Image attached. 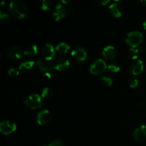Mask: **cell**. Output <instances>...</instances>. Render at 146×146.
<instances>
[{"mask_svg":"<svg viewBox=\"0 0 146 146\" xmlns=\"http://www.w3.org/2000/svg\"><path fill=\"white\" fill-rule=\"evenodd\" d=\"M9 9L11 15L17 19H24L27 17L28 13L27 6L24 1L15 0L10 2Z\"/></svg>","mask_w":146,"mask_h":146,"instance_id":"6da1fadb","label":"cell"},{"mask_svg":"<svg viewBox=\"0 0 146 146\" xmlns=\"http://www.w3.org/2000/svg\"><path fill=\"white\" fill-rule=\"evenodd\" d=\"M143 36L140 31H133L130 32L125 38L127 44L132 48H137L143 41Z\"/></svg>","mask_w":146,"mask_h":146,"instance_id":"7a4b0ae2","label":"cell"},{"mask_svg":"<svg viewBox=\"0 0 146 146\" xmlns=\"http://www.w3.org/2000/svg\"><path fill=\"white\" fill-rule=\"evenodd\" d=\"M24 104L32 110H37L43 106V101L41 97L38 94H32L24 100Z\"/></svg>","mask_w":146,"mask_h":146,"instance_id":"3957f363","label":"cell"},{"mask_svg":"<svg viewBox=\"0 0 146 146\" xmlns=\"http://www.w3.org/2000/svg\"><path fill=\"white\" fill-rule=\"evenodd\" d=\"M38 68L41 70L42 72L44 73L45 76L48 77V78H51L55 75L56 70L52 67V66H50L46 62L45 59H43L41 58H38L36 61Z\"/></svg>","mask_w":146,"mask_h":146,"instance_id":"277c9868","label":"cell"},{"mask_svg":"<svg viewBox=\"0 0 146 146\" xmlns=\"http://www.w3.org/2000/svg\"><path fill=\"white\" fill-rule=\"evenodd\" d=\"M69 11H72V9L62 5V4H57L53 11V18L56 21H60L65 18L71 12Z\"/></svg>","mask_w":146,"mask_h":146,"instance_id":"5b68a950","label":"cell"},{"mask_svg":"<svg viewBox=\"0 0 146 146\" xmlns=\"http://www.w3.org/2000/svg\"><path fill=\"white\" fill-rule=\"evenodd\" d=\"M51 66L55 70L64 71L68 69L70 66V62L67 58L64 56H58L53 60Z\"/></svg>","mask_w":146,"mask_h":146,"instance_id":"8992f818","label":"cell"},{"mask_svg":"<svg viewBox=\"0 0 146 146\" xmlns=\"http://www.w3.org/2000/svg\"><path fill=\"white\" fill-rule=\"evenodd\" d=\"M108 68L105 61L103 59H97L92 63L90 66V72L94 75H98V74H102Z\"/></svg>","mask_w":146,"mask_h":146,"instance_id":"52a82bcc","label":"cell"},{"mask_svg":"<svg viewBox=\"0 0 146 146\" xmlns=\"http://www.w3.org/2000/svg\"><path fill=\"white\" fill-rule=\"evenodd\" d=\"M71 56L76 61L79 63H84L87 58L86 51L81 46H76L71 51Z\"/></svg>","mask_w":146,"mask_h":146,"instance_id":"ba28073f","label":"cell"},{"mask_svg":"<svg viewBox=\"0 0 146 146\" xmlns=\"http://www.w3.org/2000/svg\"><path fill=\"white\" fill-rule=\"evenodd\" d=\"M17 130V125L10 121H3L0 123V131L4 135H9Z\"/></svg>","mask_w":146,"mask_h":146,"instance_id":"9c48e42d","label":"cell"},{"mask_svg":"<svg viewBox=\"0 0 146 146\" xmlns=\"http://www.w3.org/2000/svg\"><path fill=\"white\" fill-rule=\"evenodd\" d=\"M23 51L21 48L17 46H12L8 48L7 50V56L9 58L13 60L19 59L22 57Z\"/></svg>","mask_w":146,"mask_h":146,"instance_id":"30bf717a","label":"cell"},{"mask_svg":"<svg viewBox=\"0 0 146 146\" xmlns=\"http://www.w3.org/2000/svg\"><path fill=\"white\" fill-rule=\"evenodd\" d=\"M41 54L46 61H50L55 56V49L51 44H46L42 47Z\"/></svg>","mask_w":146,"mask_h":146,"instance_id":"8fae6325","label":"cell"},{"mask_svg":"<svg viewBox=\"0 0 146 146\" xmlns=\"http://www.w3.org/2000/svg\"><path fill=\"white\" fill-rule=\"evenodd\" d=\"M143 62L141 60L137 59L133 61L132 64L130 66V72L134 76L139 75L143 71Z\"/></svg>","mask_w":146,"mask_h":146,"instance_id":"7c38bea8","label":"cell"},{"mask_svg":"<svg viewBox=\"0 0 146 146\" xmlns=\"http://www.w3.org/2000/svg\"><path fill=\"white\" fill-rule=\"evenodd\" d=\"M51 115L48 110H43L40 111L36 116V121L39 125H45L49 121Z\"/></svg>","mask_w":146,"mask_h":146,"instance_id":"4fadbf2b","label":"cell"},{"mask_svg":"<svg viewBox=\"0 0 146 146\" xmlns=\"http://www.w3.org/2000/svg\"><path fill=\"white\" fill-rule=\"evenodd\" d=\"M133 138L137 141H143L146 139V126L143 125L137 128L133 132Z\"/></svg>","mask_w":146,"mask_h":146,"instance_id":"5bb4252c","label":"cell"},{"mask_svg":"<svg viewBox=\"0 0 146 146\" xmlns=\"http://www.w3.org/2000/svg\"><path fill=\"white\" fill-rule=\"evenodd\" d=\"M103 56L108 61H112L116 57L115 48L112 46H107L103 50Z\"/></svg>","mask_w":146,"mask_h":146,"instance_id":"9a60e30c","label":"cell"},{"mask_svg":"<svg viewBox=\"0 0 146 146\" xmlns=\"http://www.w3.org/2000/svg\"><path fill=\"white\" fill-rule=\"evenodd\" d=\"M145 53V49L144 47L141 48H131L128 51V56L130 58H133L134 60H137V58L139 57V56L143 55Z\"/></svg>","mask_w":146,"mask_h":146,"instance_id":"2e32d148","label":"cell"},{"mask_svg":"<svg viewBox=\"0 0 146 146\" xmlns=\"http://www.w3.org/2000/svg\"><path fill=\"white\" fill-rule=\"evenodd\" d=\"M109 9L113 17L118 18L122 15V8L117 2L113 3L109 7Z\"/></svg>","mask_w":146,"mask_h":146,"instance_id":"e0dca14e","label":"cell"},{"mask_svg":"<svg viewBox=\"0 0 146 146\" xmlns=\"http://www.w3.org/2000/svg\"><path fill=\"white\" fill-rule=\"evenodd\" d=\"M34 61H27L21 63L20 64L19 69L22 72H29L33 69L34 66Z\"/></svg>","mask_w":146,"mask_h":146,"instance_id":"ac0fdd59","label":"cell"},{"mask_svg":"<svg viewBox=\"0 0 146 146\" xmlns=\"http://www.w3.org/2000/svg\"><path fill=\"white\" fill-rule=\"evenodd\" d=\"M38 48L35 44H31L26 47L24 51V55L27 57H32L37 54Z\"/></svg>","mask_w":146,"mask_h":146,"instance_id":"d6986e66","label":"cell"},{"mask_svg":"<svg viewBox=\"0 0 146 146\" xmlns=\"http://www.w3.org/2000/svg\"><path fill=\"white\" fill-rule=\"evenodd\" d=\"M69 48L70 47L68 44H67L65 42H61L57 45L56 49L60 54H66L68 50H69Z\"/></svg>","mask_w":146,"mask_h":146,"instance_id":"ffe728a7","label":"cell"},{"mask_svg":"<svg viewBox=\"0 0 146 146\" xmlns=\"http://www.w3.org/2000/svg\"><path fill=\"white\" fill-rule=\"evenodd\" d=\"M40 8L44 11H46V10H49L51 8L52 6V2L49 0H41L38 2Z\"/></svg>","mask_w":146,"mask_h":146,"instance_id":"44dd1931","label":"cell"},{"mask_svg":"<svg viewBox=\"0 0 146 146\" xmlns=\"http://www.w3.org/2000/svg\"><path fill=\"white\" fill-rule=\"evenodd\" d=\"M52 96V90L51 88H44L42 91H41V97L44 98H49Z\"/></svg>","mask_w":146,"mask_h":146,"instance_id":"7402d4cb","label":"cell"},{"mask_svg":"<svg viewBox=\"0 0 146 146\" xmlns=\"http://www.w3.org/2000/svg\"><path fill=\"white\" fill-rule=\"evenodd\" d=\"M9 21V16L8 15V14L4 11H0V21L1 24H7Z\"/></svg>","mask_w":146,"mask_h":146,"instance_id":"603a6c76","label":"cell"},{"mask_svg":"<svg viewBox=\"0 0 146 146\" xmlns=\"http://www.w3.org/2000/svg\"><path fill=\"white\" fill-rule=\"evenodd\" d=\"M101 81L103 85L105 86H111L113 84V80L109 76H104L101 78Z\"/></svg>","mask_w":146,"mask_h":146,"instance_id":"cb8c5ba5","label":"cell"},{"mask_svg":"<svg viewBox=\"0 0 146 146\" xmlns=\"http://www.w3.org/2000/svg\"><path fill=\"white\" fill-rule=\"evenodd\" d=\"M108 69L111 72L117 73L120 71V66L116 64H111L108 66Z\"/></svg>","mask_w":146,"mask_h":146,"instance_id":"d4e9b609","label":"cell"},{"mask_svg":"<svg viewBox=\"0 0 146 146\" xmlns=\"http://www.w3.org/2000/svg\"><path fill=\"white\" fill-rule=\"evenodd\" d=\"M128 83H129L130 87L134 88L138 86V80L136 78H135V77H131L129 79V81H128Z\"/></svg>","mask_w":146,"mask_h":146,"instance_id":"484cf974","label":"cell"},{"mask_svg":"<svg viewBox=\"0 0 146 146\" xmlns=\"http://www.w3.org/2000/svg\"><path fill=\"white\" fill-rule=\"evenodd\" d=\"M20 70L17 68H11L8 71L9 76H17L19 74Z\"/></svg>","mask_w":146,"mask_h":146,"instance_id":"4316f807","label":"cell"},{"mask_svg":"<svg viewBox=\"0 0 146 146\" xmlns=\"http://www.w3.org/2000/svg\"><path fill=\"white\" fill-rule=\"evenodd\" d=\"M44 146H46V145H44ZM47 146H64V143H63L62 141L59 139H57L54 141L53 142H51V144H49Z\"/></svg>","mask_w":146,"mask_h":146,"instance_id":"83f0119b","label":"cell"},{"mask_svg":"<svg viewBox=\"0 0 146 146\" xmlns=\"http://www.w3.org/2000/svg\"><path fill=\"white\" fill-rule=\"evenodd\" d=\"M98 4H101V5H103V6H105L108 3H109V0H101V1H96Z\"/></svg>","mask_w":146,"mask_h":146,"instance_id":"f1b7e54d","label":"cell"},{"mask_svg":"<svg viewBox=\"0 0 146 146\" xmlns=\"http://www.w3.org/2000/svg\"><path fill=\"white\" fill-rule=\"evenodd\" d=\"M71 0H69V1H64V0H62V3L64 4H69V3H71Z\"/></svg>","mask_w":146,"mask_h":146,"instance_id":"f546056e","label":"cell"},{"mask_svg":"<svg viewBox=\"0 0 146 146\" xmlns=\"http://www.w3.org/2000/svg\"><path fill=\"white\" fill-rule=\"evenodd\" d=\"M141 3H143L144 5L146 6V0H144V1H141Z\"/></svg>","mask_w":146,"mask_h":146,"instance_id":"4dcf8cb0","label":"cell"},{"mask_svg":"<svg viewBox=\"0 0 146 146\" xmlns=\"http://www.w3.org/2000/svg\"><path fill=\"white\" fill-rule=\"evenodd\" d=\"M143 27H144V29H145V30H146V21H145V22H144V24H143Z\"/></svg>","mask_w":146,"mask_h":146,"instance_id":"1f68e13d","label":"cell"},{"mask_svg":"<svg viewBox=\"0 0 146 146\" xmlns=\"http://www.w3.org/2000/svg\"><path fill=\"white\" fill-rule=\"evenodd\" d=\"M4 1H1V5H0V7H2L3 6H4Z\"/></svg>","mask_w":146,"mask_h":146,"instance_id":"d6a6232c","label":"cell"}]
</instances>
